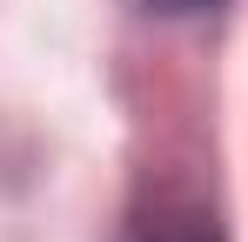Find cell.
Wrapping results in <instances>:
<instances>
[{
    "instance_id": "1",
    "label": "cell",
    "mask_w": 248,
    "mask_h": 242,
    "mask_svg": "<svg viewBox=\"0 0 248 242\" xmlns=\"http://www.w3.org/2000/svg\"><path fill=\"white\" fill-rule=\"evenodd\" d=\"M141 7H155V14H208L221 0H141Z\"/></svg>"
}]
</instances>
